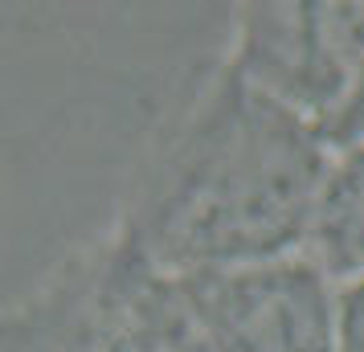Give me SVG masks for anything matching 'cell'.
Wrapping results in <instances>:
<instances>
[{"mask_svg": "<svg viewBox=\"0 0 364 352\" xmlns=\"http://www.w3.org/2000/svg\"><path fill=\"white\" fill-rule=\"evenodd\" d=\"M336 311V352H364V279L340 287Z\"/></svg>", "mask_w": 364, "mask_h": 352, "instance_id": "7", "label": "cell"}, {"mask_svg": "<svg viewBox=\"0 0 364 352\" xmlns=\"http://www.w3.org/2000/svg\"><path fill=\"white\" fill-rule=\"evenodd\" d=\"M307 246L331 279H364V144L331 156Z\"/></svg>", "mask_w": 364, "mask_h": 352, "instance_id": "5", "label": "cell"}, {"mask_svg": "<svg viewBox=\"0 0 364 352\" xmlns=\"http://www.w3.org/2000/svg\"><path fill=\"white\" fill-rule=\"evenodd\" d=\"M328 168L311 119L221 62L156 132L119 225L168 274L299 254Z\"/></svg>", "mask_w": 364, "mask_h": 352, "instance_id": "1", "label": "cell"}, {"mask_svg": "<svg viewBox=\"0 0 364 352\" xmlns=\"http://www.w3.org/2000/svg\"><path fill=\"white\" fill-rule=\"evenodd\" d=\"M205 352H336L340 291L311 254L176 274Z\"/></svg>", "mask_w": 364, "mask_h": 352, "instance_id": "3", "label": "cell"}, {"mask_svg": "<svg viewBox=\"0 0 364 352\" xmlns=\"http://www.w3.org/2000/svg\"><path fill=\"white\" fill-rule=\"evenodd\" d=\"M315 132H319V139L328 144V151L331 148L348 151V148H360L364 144V62L356 66V74H352L344 99L315 123Z\"/></svg>", "mask_w": 364, "mask_h": 352, "instance_id": "6", "label": "cell"}, {"mask_svg": "<svg viewBox=\"0 0 364 352\" xmlns=\"http://www.w3.org/2000/svg\"><path fill=\"white\" fill-rule=\"evenodd\" d=\"M4 352H205L176 274L123 225L82 242L4 316Z\"/></svg>", "mask_w": 364, "mask_h": 352, "instance_id": "2", "label": "cell"}, {"mask_svg": "<svg viewBox=\"0 0 364 352\" xmlns=\"http://www.w3.org/2000/svg\"><path fill=\"white\" fill-rule=\"evenodd\" d=\"M364 62V0L242 4L233 13L230 66L303 119L328 115Z\"/></svg>", "mask_w": 364, "mask_h": 352, "instance_id": "4", "label": "cell"}]
</instances>
